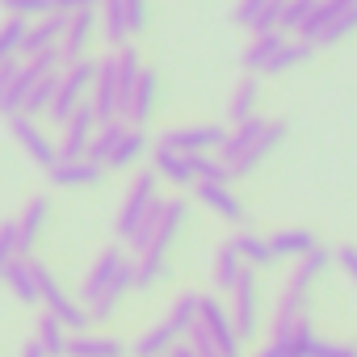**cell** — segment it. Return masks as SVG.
<instances>
[{"mask_svg": "<svg viewBox=\"0 0 357 357\" xmlns=\"http://www.w3.org/2000/svg\"><path fill=\"white\" fill-rule=\"evenodd\" d=\"M17 72H22V63H5V68H0V101L9 97V89H13V80H17Z\"/></svg>", "mask_w": 357, "mask_h": 357, "instance_id": "obj_51", "label": "cell"}, {"mask_svg": "<svg viewBox=\"0 0 357 357\" xmlns=\"http://www.w3.org/2000/svg\"><path fill=\"white\" fill-rule=\"evenodd\" d=\"M101 5V0H55V13H84V9H97Z\"/></svg>", "mask_w": 357, "mask_h": 357, "instance_id": "obj_50", "label": "cell"}, {"mask_svg": "<svg viewBox=\"0 0 357 357\" xmlns=\"http://www.w3.org/2000/svg\"><path fill=\"white\" fill-rule=\"evenodd\" d=\"M223 143H227L223 126H181V130H164L160 135V147L181 151V155H206V151H215Z\"/></svg>", "mask_w": 357, "mask_h": 357, "instance_id": "obj_8", "label": "cell"}, {"mask_svg": "<svg viewBox=\"0 0 357 357\" xmlns=\"http://www.w3.org/2000/svg\"><path fill=\"white\" fill-rule=\"evenodd\" d=\"M34 282H38V303H47V311L68 328V336H80V332H89V324H93V315L80 307V303H72L68 298V290L59 286V278L43 265V261H34Z\"/></svg>", "mask_w": 357, "mask_h": 357, "instance_id": "obj_4", "label": "cell"}, {"mask_svg": "<svg viewBox=\"0 0 357 357\" xmlns=\"http://www.w3.org/2000/svg\"><path fill=\"white\" fill-rule=\"evenodd\" d=\"M265 9H269V0H240V5H236V13H231V22L252 30V26H257V17H261Z\"/></svg>", "mask_w": 357, "mask_h": 357, "instance_id": "obj_44", "label": "cell"}, {"mask_svg": "<svg viewBox=\"0 0 357 357\" xmlns=\"http://www.w3.org/2000/svg\"><path fill=\"white\" fill-rule=\"evenodd\" d=\"M122 265H126V257H122L118 248H105V252L93 261V269H89V278H84V286H80V307H84V311L93 307V298L101 294V286H105Z\"/></svg>", "mask_w": 357, "mask_h": 357, "instance_id": "obj_17", "label": "cell"}, {"mask_svg": "<svg viewBox=\"0 0 357 357\" xmlns=\"http://www.w3.org/2000/svg\"><path fill=\"white\" fill-rule=\"evenodd\" d=\"M155 93H160V80H155L151 68H143V72H139V84H135V97H130V114H126L130 126H143V122L151 118V109H155Z\"/></svg>", "mask_w": 357, "mask_h": 357, "instance_id": "obj_23", "label": "cell"}, {"mask_svg": "<svg viewBox=\"0 0 357 357\" xmlns=\"http://www.w3.org/2000/svg\"><path fill=\"white\" fill-rule=\"evenodd\" d=\"M22 357H47V349H43V344H38V340H30V344H26V349H22Z\"/></svg>", "mask_w": 357, "mask_h": 357, "instance_id": "obj_52", "label": "cell"}, {"mask_svg": "<svg viewBox=\"0 0 357 357\" xmlns=\"http://www.w3.org/2000/svg\"><path fill=\"white\" fill-rule=\"evenodd\" d=\"M257 97H261V84H257V76H244V80H236V89H231V101H227V118L240 126V122H248L252 118V109H257Z\"/></svg>", "mask_w": 357, "mask_h": 357, "instance_id": "obj_25", "label": "cell"}, {"mask_svg": "<svg viewBox=\"0 0 357 357\" xmlns=\"http://www.w3.org/2000/svg\"><path fill=\"white\" fill-rule=\"evenodd\" d=\"M257 357H282V344H278V340H273V344H265V349H261V353H257Z\"/></svg>", "mask_w": 357, "mask_h": 357, "instance_id": "obj_54", "label": "cell"}, {"mask_svg": "<svg viewBox=\"0 0 357 357\" xmlns=\"http://www.w3.org/2000/svg\"><path fill=\"white\" fill-rule=\"evenodd\" d=\"M311 357H357V349H353V344H332V340H315Z\"/></svg>", "mask_w": 357, "mask_h": 357, "instance_id": "obj_48", "label": "cell"}, {"mask_svg": "<svg viewBox=\"0 0 357 357\" xmlns=\"http://www.w3.org/2000/svg\"><path fill=\"white\" fill-rule=\"evenodd\" d=\"M101 164L97 160H59L47 176H51V185H59V190H89V185H97L101 181Z\"/></svg>", "mask_w": 357, "mask_h": 357, "instance_id": "obj_15", "label": "cell"}, {"mask_svg": "<svg viewBox=\"0 0 357 357\" xmlns=\"http://www.w3.org/2000/svg\"><path fill=\"white\" fill-rule=\"evenodd\" d=\"M160 215H164V198H155V202H151V211L143 215V223L135 227V240H130V248H135V252H143V248H147V240H151V236H155V227H160Z\"/></svg>", "mask_w": 357, "mask_h": 357, "instance_id": "obj_43", "label": "cell"}, {"mask_svg": "<svg viewBox=\"0 0 357 357\" xmlns=\"http://www.w3.org/2000/svg\"><path fill=\"white\" fill-rule=\"evenodd\" d=\"M93 80H97V63L93 59H80V63H68L63 72H59V93H55V105L47 109L59 126L76 114V105L80 101H89V93H93Z\"/></svg>", "mask_w": 357, "mask_h": 357, "instance_id": "obj_5", "label": "cell"}, {"mask_svg": "<svg viewBox=\"0 0 357 357\" xmlns=\"http://www.w3.org/2000/svg\"><path fill=\"white\" fill-rule=\"evenodd\" d=\"M47 215H51V198L47 194H38V198H30L26 202V215L17 219V240H22V257L34 248V240L43 236V227H47Z\"/></svg>", "mask_w": 357, "mask_h": 357, "instance_id": "obj_21", "label": "cell"}, {"mask_svg": "<svg viewBox=\"0 0 357 357\" xmlns=\"http://www.w3.org/2000/svg\"><path fill=\"white\" fill-rule=\"evenodd\" d=\"M168 357H198V353H194L190 344H172V353H168Z\"/></svg>", "mask_w": 357, "mask_h": 357, "instance_id": "obj_53", "label": "cell"}, {"mask_svg": "<svg viewBox=\"0 0 357 357\" xmlns=\"http://www.w3.org/2000/svg\"><path fill=\"white\" fill-rule=\"evenodd\" d=\"M143 151H147V135H143L139 126H130V130L122 135V143H118V147L109 151L105 168H130V164H135V160H139Z\"/></svg>", "mask_w": 357, "mask_h": 357, "instance_id": "obj_30", "label": "cell"}, {"mask_svg": "<svg viewBox=\"0 0 357 357\" xmlns=\"http://www.w3.org/2000/svg\"><path fill=\"white\" fill-rule=\"evenodd\" d=\"M231 244H236L240 261H244V265H252V269H261V265H273V261H278V257H273V248H269V240H265V236H257V231H240Z\"/></svg>", "mask_w": 357, "mask_h": 357, "instance_id": "obj_29", "label": "cell"}, {"mask_svg": "<svg viewBox=\"0 0 357 357\" xmlns=\"http://www.w3.org/2000/svg\"><path fill=\"white\" fill-rule=\"evenodd\" d=\"M22 257V240H17V223H0V278L5 269Z\"/></svg>", "mask_w": 357, "mask_h": 357, "instance_id": "obj_42", "label": "cell"}, {"mask_svg": "<svg viewBox=\"0 0 357 357\" xmlns=\"http://www.w3.org/2000/svg\"><path fill=\"white\" fill-rule=\"evenodd\" d=\"M122 9H126V30L139 34L147 26V0H122Z\"/></svg>", "mask_w": 357, "mask_h": 357, "instance_id": "obj_47", "label": "cell"}, {"mask_svg": "<svg viewBox=\"0 0 357 357\" xmlns=\"http://www.w3.org/2000/svg\"><path fill=\"white\" fill-rule=\"evenodd\" d=\"M336 265H340V269L349 273V282L357 286V248H340V252H336Z\"/></svg>", "mask_w": 357, "mask_h": 357, "instance_id": "obj_49", "label": "cell"}, {"mask_svg": "<svg viewBox=\"0 0 357 357\" xmlns=\"http://www.w3.org/2000/svg\"><path fill=\"white\" fill-rule=\"evenodd\" d=\"M328 265H332V252H328V248H315V252L298 257V269H294V278L286 282L282 303H278V315H273V340H282V336L294 328V319H303V298H307L311 282H315Z\"/></svg>", "mask_w": 357, "mask_h": 357, "instance_id": "obj_2", "label": "cell"}, {"mask_svg": "<svg viewBox=\"0 0 357 357\" xmlns=\"http://www.w3.org/2000/svg\"><path fill=\"white\" fill-rule=\"evenodd\" d=\"M38 84V76H34V68L30 63H22V72H17V80H13V89H9V97L0 101V114H22L26 109V97H30V89Z\"/></svg>", "mask_w": 357, "mask_h": 357, "instance_id": "obj_35", "label": "cell"}, {"mask_svg": "<svg viewBox=\"0 0 357 357\" xmlns=\"http://www.w3.org/2000/svg\"><path fill=\"white\" fill-rule=\"evenodd\" d=\"M269 248H273V257H307V252H315L319 244H315V236H311L307 227H286V231L269 236Z\"/></svg>", "mask_w": 357, "mask_h": 357, "instance_id": "obj_27", "label": "cell"}, {"mask_svg": "<svg viewBox=\"0 0 357 357\" xmlns=\"http://www.w3.org/2000/svg\"><path fill=\"white\" fill-rule=\"evenodd\" d=\"M63 34H68V13H47V17L30 22V30H26V43H22V51H26V55L51 51V47H59V38H63Z\"/></svg>", "mask_w": 357, "mask_h": 357, "instance_id": "obj_16", "label": "cell"}, {"mask_svg": "<svg viewBox=\"0 0 357 357\" xmlns=\"http://www.w3.org/2000/svg\"><path fill=\"white\" fill-rule=\"evenodd\" d=\"M269 5H286V0H269Z\"/></svg>", "mask_w": 357, "mask_h": 357, "instance_id": "obj_55", "label": "cell"}, {"mask_svg": "<svg viewBox=\"0 0 357 357\" xmlns=\"http://www.w3.org/2000/svg\"><path fill=\"white\" fill-rule=\"evenodd\" d=\"M97 135V114L89 101L76 105V114L63 122V139H59V160H84L89 155V143Z\"/></svg>", "mask_w": 357, "mask_h": 357, "instance_id": "obj_9", "label": "cell"}, {"mask_svg": "<svg viewBox=\"0 0 357 357\" xmlns=\"http://www.w3.org/2000/svg\"><path fill=\"white\" fill-rule=\"evenodd\" d=\"M26 30H30V22H22V17H9L5 26H0V68L13 63V55L26 43Z\"/></svg>", "mask_w": 357, "mask_h": 357, "instance_id": "obj_37", "label": "cell"}, {"mask_svg": "<svg viewBox=\"0 0 357 357\" xmlns=\"http://www.w3.org/2000/svg\"><path fill=\"white\" fill-rule=\"evenodd\" d=\"M101 22H105V43L126 47L130 30H126V9H122V0H101Z\"/></svg>", "mask_w": 357, "mask_h": 357, "instance_id": "obj_34", "label": "cell"}, {"mask_svg": "<svg viewBox=\"0 0 357 357\" xmlns=\"http://www.w3.org/2000/svg\"><path fill=\"white\" fill-rule=\"evenodd\" d=\"M89 105H93L97 122L118 118V59H101L97 63V80H93V93H89Z\"/></svg>", "mask_w": 357, "mask_h": 357, "instance_id": "obj_12", "label": "cell"}, {"mask_svg": "<svg viewBox=\"0 0 357 357\" xmlns=\"http://www.w3.org/2000/svg\"><path fill=\"white\" fill-rule=\"evenodd\" d=\"M315 5H319V0H286V5H282V34H298L303 26H307V17L315 13Z\"/></svg>", "mask_w": 357, "mask_h": 357, "instance_id": "obj_40", "label": "cell"}, {"mask_svg": "<svg viewBox=\"0 0 357 357\" xmlns=\"http://www.w3.org/2000/svg\"><path fill=\"white\" fill-rule=\"evenodd\" d=\"M9 130L17 135V143L26 147V155H30L38 168H47V172H51V168L59 164V147L43 135V126H38L30 114H13V118H9Z\"/></svg>", "mask_w": 357, "mask_h": 357, "instance_id": "obj_10", "label": "cell"}, {"mask_svg": "<svg viewBox=\"0 0 357 357\" xmlns=\"http://www.w3.org/2000/svg\"><path fill=\"white\" fill-rule=\"evenodd\" d=\"M68 357H126V344L118 336H93V332H80L68 340Z\"/></svg>", "mask_w": 357, "mask_h": 357, "instance_id": "obj_24", "label": "cell"}, {"mask_svg": "<svg viewBox=\"0 0 357 357\" xmlns=\"http://www.w3.org/2000/svg\"><path fill=\"white\" fill-rule=\"evenodd\" d=\"M5 282H9V290H13L22 303H38V282H34V261H30V257H17V261L5 269Z\"/></svg>", "mask_w": 357, "mask_h": 357, "instance_id": "obj_28", "label": "cell"}, {"mask_svg": "<svg viewBox=\"0 0 357 357\" xmlns=\"http://www.w3.org/2000/svg\"><path fill=\"white\" fill-rule=\"evenodd\" d=\"M126 130H130V122H122V118L97 122V135H93V143H89V160L105 164V160H109V151L122 143V135H126Z\"/></svg>", "mask_w": 357, "mask_h": 357, "instance_id": "obj_26", "label": "cell"}, {"mask_svg": "<svg viewBox=\"0 0 357 357\" xmlns=\"http://www.w3.org/2000/svg\"><path fill=\"white\" fill-rule=\"evenodd\" d=\"M231 324H236V336H252L257 324H261V294H257V273L244 265V273L236 278L231 286Z\"/></svg>", "mask_w": 357, "mask_h": 357, "instance_id": "obj_7", "label": "cell"}, {"mask_svg": "<svg viewBox=\"0 0 357 357\" xmlns=\"http://www.w3.org/2000/svg\"><path fill=\"white\" fill-rule=\"evenodd\" d=\"M357 30V0H353V5L349 9H340L328 26H324V34L315 38V47H328V43H340V38H349Z\"/></svg>", "mask_w": 357, "mask_h": 357, "instance_id": "obj_38", "label": "cell"}, {"mask_svg": "<svg viewBox=\"0 0 357 357\" xmlns=\"http://www.w3.org/2000/svg\"><path fill=\"white\" fill-rule=\"evenodd\" d=\"M286 43V34L282 30H269V34H257L248 47H244V55H240V63L248 68V76H257V72H265L269 68V59L278 55V47Z\"/></svg>", "mask_w": 357, "mask_h": 357, "instance_id": "obj_22", "label": "cell"}, {"mask_svg": "<svg viewBox=\"0 0 357 357\" xmlns=\"http://www.w3.org/2000/svg\"><path fill=\"white\" fill-rule=\"evenodd\" d=\"M164 357H168V353H164Z\"/></svg>", "mask_w": 357, "mask_h": 357, "instance_id": "obj_56", "label": "cell"}, {"mask_svg": "<svg viewBox=\"0 0 357 357\" xmlns=\"http://www.w3.org/2000/svg\"><path fill=\"white\" fill-rule=\"evenodd\" d=\"M265 130H269V122H265V118H257V114H252L248 122H240L236 130H227V143L219 147V151H223V164H236L240 155H248V151L261 143V135H265Z\"/></svg>", "mask_w": 357, "mask_h": 357, "instance_id": "obj_19", "label": "cell"}, {"mask_svg": "<svg viewBox=\"0 0 357 357\" xmlns=\"http://www.w3.org/2000/svg\"><path fill=\"white\" fill-rule=\"evenodd\" d=\"M155 198H160V194H155V172H139L135 181H130V190H126L122 215H118V240H122V244L135 240V227L143 223V215L151 211Z\"/></svg>", "mask_w": 357, "mask_h": 357, "instance_id": "obj_6", "label": "cell"}, {"mask_svg": "<svg viewBox=\"0 0 357 357\" xmlns=\"http://www.w3.org/2000/svg\"><path fill=\"white\" fill-rule=\"evenodd\" d=\"M198 324L211 332V340L219 344L223 357H240V336H236L231 311H227L219 298H202V303H198Z\"/></svg>", "mask_w": 357, "mask_h": 357, "instance_id": "obj_11", "label": "cell"}, {"mask_svg": "<svg viewBox=\"0 0 357 357\" xmlns=\"http://www.w3.org/2000/svg\"><path fill=\"white\" fill-rule=\"evenodd\" d=\"M0 9H5L9 17L34 22V17H47V13H55V0H0Z\"/></svg>", "mask_w": 357, "mask_h": 357, "instance_id": "obj_41", "label": "cell"}, {"mask_svg": "<svg viewBox=\"0 0 357 357\" xmlns=\"http://www.w3.org/2000/svg\"><path fill=\"white\" fill-rule=\"evenodd\" d=\"M240 273H244V261H240L236 244L227 240V244H223V248L215 252V282H219V290H231Z\"/></svg>", "mask_w": 357, "mask_h": 357, "instance_id": "obj_33", "label": "cell"}, {"mask_svg": "<svg viewBox=\"0 0 357 357\" xmlns=\"http://www.w3.org/2000/svg\"><path fill=\"white\" fill-rule=\"evenodd\" d=\"M185 215H190V202H185V198H168V202H164L160 227H155V236L147 240V248H143L139 261H135V286H139V290H147V286L160 282V273H164V252H168V244L176 240V231H181Z\"/></svg>", "mask_w": 357, "mask_h": 357, "instance_id": "obj_1", "label": "cell"}, {"mask_svg": "<svg viewBox=\"0 0 357 357\" xmlns=\"http://www.w3.org/2000/svg\"><path fill=\"white\" fill-rule=\"evenodd\" d=\"M34 340L47 349V357H68V340H72V336H68V328L47 311V315L38 319V336H34Z\"/></svg>", "mask_w": 357, "mask_h": 357, "instance_id": "obj_31", "label": "cell"}, {"mask_svg": "<svg viewBox=\"0 0 357 357\" xmlns=\"http://www.w3.org/2000/svg\"><path fill=\"white\" fill-rule=\"evenodd\" d=\"M97 34V9H84V13H72L68 17V34L59 38V55H63V68L68 63H80L89 43Z\"/></svg>", "mask_w": 357, "mask_h": 357, "instance_id": "obj_13", "label": "cell"}, {"mask_svg": "<svg viewBox=\"0 0 357 357\" xmlns=\"http://www.w3.org/2000/svg\"><path fill=\"white\" fill-rule=\"evenodd\" d=\"M151 168H155V176H168L172 185H194L198 181V168H202V155H181V151H168V147L155 143Z\"/></svg>", "mask_w": 357, "mask_h": 357, "instance_id": "obj_14", "label": "cell"}, {"mask_svg": "<svg viewBox=\"0 0 357 357\" xmlns=\"http://www.w3.org/2000/svg\"><path fill=\"white\" fill-rule=\"evenodd\" d=\"M278 344H282V357H311V349H315L311 319H307V315H303V319H294V328H290Z\"/></svg>", "mask_w": 357, "mask_h": 357, "instance_id": "obj_32", "label": "cell"}, {"mask_svg": "<svg viewBox=\"0 0 357 357\" xmlns=\"http://www.w3.org/2000/svg\"><path fill=\"white\" fill-rule=\"evenodd\" d=\"M198 303H202V294H181L172 303V311L151 332H143L135 340V357H164V353H172V344L181 336H190V328L198 324Z\"/></svg>", "mask_w": 357, "mask_h": 357, "instance_id": "obj_3", "label": "cell"}, {"mask_svg": "<svg viewBox=\"0 0 357 357\" xmlns=\"http://www.w3.org/2000/svg\"><path fill=\"white\" fill-rule=\"evenodd\" d=\"M194 185H198V202H206L215 215H223L231 223H244V202L227 185H215V181H194Z\"/></svg>", "mask_w": 357, "mask_h": 357, "instance_id": "obj_20", "label": "cell"}, {"mask_svg": "<svg viewBox=\"0 0 357 357\" xmlns=\"http://www.w3.org/2000/svg\"><path fill=\"white\" fill-rule=\"evenodd\" d=\"M55 93H59V72H55V76H43V80L30 89V97H26V109H22V114H30V118H34V114H47V109L55 105Z\"/></svg>", "mask_w": 357, "mask_h": 357, "instance_id": "obj_39", "label": "cell"}, {"mask_svg": "<svg viewBox=\"0 0 357 357\" xmlns=\"http://www.w3.org/2000/svg\"><path fill=\"white\" fill-rule=\"evenodd\" d=\"M311 51H315V47H311V43H303V38H298V43H282V47H278V55L269 59V68H265V72H269V76L290 72V68L307 63V59H311Z\"/></svg>", "mask_w": 357, "mask_h": 357, "instance_id": "obj_36", "label": "cell"}, {"mask_svg": "<svg viewBox=\"0 0 357 357\" xmlns=\"http://www.w3.org/2000/svg\"><path fill=\"white\" fill-rule=\"evenodd\" d=\"M130 286H135V261H126V265H122V269H118V273H114V278L101 286V294L93 298L89 315H93V319H105V315H114V311H118V303H122V294H126Z\"/></svg>", "mask_w": 357, "mask_h": 357, "instance_id": "obj_18", "label": "cell"}, {"mask_svg": "<svg viewBox=\"0 0 357 357\" xmlns=\"http://www.w3.org/2000/svg\"><path fill=\"white\" fill-rule=\"evenodd\" d=\"M198 181H215V185H227V181H231V168H227L223 160H211V155H202Z\"/></svg>", "mask_w": 357, "mask_h": 357, "instance_id": "obj_45", "label": "cell"}, {"mask_svg": "<svg viewBox=\"0 0 357 357\" xmlns=\"http://www.w3.org/2000/svg\"><path fill=\"white\" fill-rule=\"evenodd\" d=\"M190 349H194L198 357H223V353H219V344L211 340V332H206L202 324H194V328H190Z\"/></svg>", "mask_w": 357, "mask_h": 357, "instance_id": "obj_46", "label": "cell"}]
</instances>
